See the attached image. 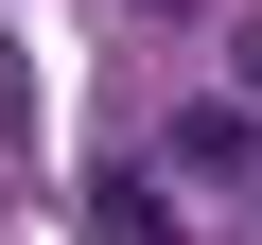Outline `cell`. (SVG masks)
I'll list each match as a JSON object with an SVG mask.
<instances>
[{
	"mask_svg": "<svg viewBox=\"0 0 262 245\" xmlns=\"http://www.w3.org/2000/svg\"><path fill=\"white\" fill-rule=\"evenodd\" d=\"M245 88H262V35H245Z\"/></svg>",
	"mask_w": 262,
	"mask_h": 245,
	"instance_id": "cell-3",
	"label": "cell"
},
{
	"mask_svg": "<svg viewBox=\"0 0 262 245\" xmlns=\"http://www.w3.org/2000/svg\"><path fill=\"white\" fill-rule=\"evenodd\" d=\"M88 245H192V228H175L158 175H105V193H88Z\"/></svg>",
	"mask_w": 262,
	"mask_h": 245,
	"instance_id": "cell-1",
	"label": "cell"
},
{
	"mask_svg": "<svg viewBox=\"0 0 262 245\" xmlns=\"http://www.w3.org/2000/svg\"><path fill=\"white\" fill-rule=\"evenodd\" d=\"M175 158H192V175H262V105H192Z\"/></svg>",
	"mask_w": 262,
	"mask_h": 245,
	"instance_id": "cell-2",
	"label": "cell"
}]
</instances>
